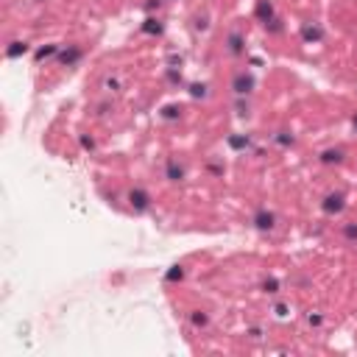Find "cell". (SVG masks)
<instances>
[{"instance_id": "9c48e42d", "label": "cell", "mask_w": 357, "mask_h": 357, "mask_svg": "<svg viewBox=\"0 0 357 357\" xmlns=\"http://www.w3.org/2000/svg\"><path fill=\"white\" fill-rule=\"evenodd\" d=\"M229 51L235 53V56H240V53H243V36L237 34V31H232V34H229Z\"/></svg>"}, {"instance_id": "7402d4cb", "label": "cell", "mask_w": 357, "mask_h": 357, "mask_svg": "<svg viewBox=\"0 0 357 357\" xmlns=\"http://www.w3.org/2000/svg\"><path fill=\"white\" fill-rule=\"evenodd\" d=\"M81 145H84L87 151H92V148H95V139H92V137H81Z\"/></svg>"}, {"instance_id": "603a6c76", "label": "cell", "mask_w": 357, "mask_h": 357, "mask_svg": "<svg viewBox=\"0 0 357 357\" xmlns=\"http://www.w3.org/2000/svg\"><path fill=\"white\" fill-rule=\"evenodd\" d=\"M276 315L279 318H285V315H288V304H276Z\"/></svg>"}, {"instance_id": "44dd1931", "label": "cell", "mask_w": 357, "mask_h": 357, "mask_svg": "<svg viewBox=\"0 0 357 357\" xmlns=\"http://www.w3.org/2000/svg\"><path fill=\"white\" fill-rule=\"evenodd\" d=\"M343 235H346L349 240H357V223H346V226H343Z\"/></svg>"}, {"instance_id": "3957f363", "label": "cell", "mask_w": 357, "mask_h": 357, "mask_svg": "<svg viewBox=\"0 0 357 357\" xmlns=\"http://www.w3.org/2000/svg\"><path fill=\"white\" fill-rule=\"evenodd\" d=\"M232 89H235L237 95H248L254 89V79L248 76V73H237L235 81H232Z\"/></svg>"}, {"instance_id": "5b68a950", "label": "cell", "mask_w": 357, "mask_h": 357, "mask_svg": "<svg viewBox=\"0 0 357 357\" xmlns=\"http://www.w3.org/2000/svg\"><path fill=\"white\" fill-rule=\"evenodd\" d=\"M321 209L327 212V215H335V212H340V209H343V195H338V192H335V195H327V198H324V204H321Z\"/></svg>"}, {"instance_id": "e0dca14e", "label": "cell", "mask_w": 357, "mask_h": 357, "mask_svg": "<svg viewBox=\"0 0 357 357\" xmlns=\"http://www.w3.org/2000/svg\"><path fill=\"white\" fill-rule=\"evenodd\" d=\"M190 321L195 324V327H207V321H209V318H207V313H201V310H195V313L190 315Z\"/></svg>"}, {"instance_id": "d4e9b609", "label": "cell", "mask_w": 357, "mask_h": 357, "mask_svg": "<svg viewBox=\"0 0 357 357\" xmlns=\"http://www.w3.org/2000/svg\"><path fill=\"white\" fill-rule=\"evenodd\" d=\"M355 129H357V114H355Z\"/></svg>"}, {"instance_id": "ffe728a7", "label": "cell", "mask_w": 357, "mask_h": 357, "mask_svg": "<svg viewBox=\"0 0 357 357\" xmlns=\"http://www.w3.org/2000/svg\"><path fill=\"white\" fill-rule=\"evenodd\" d=\"M276 142H279V145H293V137H290L288 131H279V134H276Z\"/></svg>"}, {"instance_id": "d6986e66", "label": "cell", "mask_w": 357, "mask_h": 357, "mask_svg": "<svg viewBox=\"0 0 357 357\" xmlns=\"http://www.w3.org/2000/svg\"><path fill=\"white\" fill-rule=\"evenodd\" d=\"M262 290H265V293H276L279 282H276V279H265V282H262Z\"/></svg>"}, {"instance_id": "30bf717a", "label": "cell", "mask_w": 357, "mask_h": 357, "mask_svg": "<svg viewBox=\"0 0 357 357\" xmlns=\"http://www.w3.org/2000/svg\"><path fill=\"white\" fill-rule=\"evenodd\" d=\"M321 162L324 165H332V162H335V165H338V162H343V151H324L321 154Z\"/></svg>"}, {"instance_id": "8992f818", "label": "cell", "mask_w": 357, "mask_h": 357, "mask_svg": "<svg viewBox=\"0 0 357 357\" xmlns=\"http://www.w3.org/2000/svg\"><path fill=\"white\" fill-rule=\"evenodd\" d=\"M79 59H81V48H76V45H73V48H67V51H61V53H59V61L64 64V67H73V64H76Z\"/></svg>"}, {"instance_id": "277c9868", "label": "cell", "mask_w": 357, "mask_h": 357, "mask_svg": "<svg viewBox=\"0 0 357 357\" xmlns=\"http://www.w3.org/2000/svg\"><path fill=\"white\" fill-rule=\"evenodd\" d=\"M274 223H276V218H274V212H268V209H260V212L254 215V226L262 229V232L274 229Z\"/></svg>"}, {"instance_id": "7a4b0ae2", "label": "cell", "mask_w": 357, "mask_h": 357, "mask_svg": "<svg viewBox=\"0 0 357 357\" xmlns=\"http://www.w3.org/2000/svg\"><path fill=\"white\" fill-rule=\"evenodd\" d=\"M254 17L260 20L262 26H268L271 20H274V3H271V0H257V6H254Z\"/></svg>"}, {"instance_id": "7c38bea8", "label": "cell", "mask_w": 357, "mask_h": 357, "mask_svg": "<svg viewBox=\"0 0 357 357\" xmlns=\"http://www.w3.org/2000/svg\"><path fill=\"white\" fill-rule=\"evenodd\" d=\"M179 114H182V106H179V104H167V106H162V117H165V120H176Z\"/></svg>"}, {"instance_id": "9a60e30c", "label": "cell", "mask_w": 357, "mask_h": 357, "mask_svg": "<svg viewBox=\"0 0 357 357\" xmlns=\"http://www.w3.org/2000/svg\"><path fill=\"white\" fill-rule=\"evenodd\" d=\"M56 53H59V48H56V45H45V48H39L34 56H36V61H42V59H48V56H56Z\"/></svg>"}, {"instance_id": "ac0fdd59", "label": "cell", "mask_w": 357, "mask_h": 357, "mask_svg": "<svg viewBox=\"0 0 357 357\" xmlns=\"http://www.w3.org/2000/svg\"><path fill=\"white\" fill-rule=\"evenodd\" d=\"M190 95L192 98H204L207 95V87H204V84H190Z\"/></svg>"}, {"instance_id": "4fadbf2b", "label": "cell", "mask_w": 357, "mask_h": 357, "mask_svg": "<svg viewBox=\"0 0 357 357\" xmlns=\"http://www.w3.org/2000/svg\"><path fill=\"white\" fill-rule=\"evenodd\" d=\"M229 145L235 151H243V148H248V137H243V134H232L229 137Z\"/></svg>"}, {"instance_id": "cb8c5ba5", "label": "cell", "mask_w": 357, "mask_h": 357, "mask_svg": "<svg viewBox=\"0 0 357 357\" xmlns=\"http://www.w3.org/2000/svg\"><path fill=\"white\" fill-rule=\"evenodd\" d=\"M307 321L313 324V327H318V324H321V315H310V318H307Z\"/></svg>"}, {"instance_id": "6da1fadb", "label": "cell", "mask_w": 357, "mask_h": 357, "mask_svg": "<svg viewBox=\"0 0 357 357\" xmlns=\"http://www.w3.org/2000/svg\"><path fill=\"white\" fill-rule=\"evenodd\" d=\"M129 204H131V209H137V212H145V209L151 207V195L145 190H131L129 192Z\"/></svg>"}, {"instance_id": "8fae6325", "label": "cell", "mask_w": 357, "mask_h": 357, "mask_svg": "<svg viewBox=\"0 0 357 357\" xmlns=\"http://www.w3.org/2000/svg\"><path fill=\"white\" fill-rule=\"evenodd\" d=\"M142 31H145V34H151V36H157V34H162V23H159V20H154V17H148L145 23H142Z\"/></svg>"}, {"instance_id": "52a82bcc", "label": "cell", "mask_w": 357, "mask_h": 357, "mask_svg": "<svg viewBox=\"0 0 357 357\" xmlns=\"http://www.w3.org/2000/svg\"><path fill=\"white\" fill-rule=\"evenodd\" d=\"M324 31L318 26H302V39L304 42H321Z\"/></svg>"}, {"instance_id": "5bb4252c", "label": "cell", "mask_w": 357, "mask_h": 357, "mask_svg": "<svg viewBox=\"0 0 357 357\" xmlns=\"http://www.w3.org/2000/svg\"><path fill=\"white\" fill-rule=\"evenodd\" d=\"M167 179H170V182H182V179H184V170L176 165V162H167Z\"/></svg>"}, {"instance_id": "ba28073f", "label": "cell", "mask_w": 357, "mask_h": 357, "mask_svg": "<svg viewBox=\"0 0 357 357\" xmlns=\"http://www.w3.org/2000/svg\"><path fill=\"white\" fill-rule=\"evenodd\" d=\"M26 53H28L26 42H11L9 48H6V56H9V59H20V56H26Z\"/></svg>"}, {"instance_id": "2e32d148", "label": "cell", "mask_w": 357, "mask_h": 357, "mask_svg": "<svg viewBox=\"0 0 357 357\" xmlns=\"http://www.w3.org/2000/svg\"><path fill=\"white\" fill-rule=\"evenodd\" d=\"M165 279H167V282H182V279H184V268H182V265H173V268L165 274Z\"/></svg>"}]
</instances>
